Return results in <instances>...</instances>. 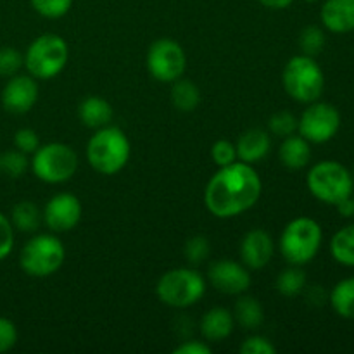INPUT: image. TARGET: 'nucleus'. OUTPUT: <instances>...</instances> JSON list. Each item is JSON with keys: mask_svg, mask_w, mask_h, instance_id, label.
I'll return each instance as SVG.
<instances>
[{"mask_svg": "<svg viewBox=\"0 0 354 354\" xmlns=\"http://www.w3.org/2000/svg\"><path fill=\"white\" fill-rule=\"evenodd\" d=\"M183 254H185V259L192 266H199L209 258L211 254V244L204 235H196V237L189 239L183 248Z\"/></svg>", "mask_w": 354, "mask_h": 354, "instance_id": "c85d7f7f", "label": "nucleus"}, {"mask_svg": "<svg viewBox=\"0 0 354 354\" xmlns=\"http://www.w3.org/2000/svg\"><path fill=\"white\" fill-rule=\"evenodd\" d=\"M325 44H327L325 31L320 26H317V24H310V26H306L299 33V47L304 55L317 57L325 48Z\"/></svg>", "mask_w": 354, "mask_h": 354, "instance_id": "cd10ccee", "label": "nucleus"}, {"mask_svg": "<svg viewBox=\"0 0 354 354\" xmlns=\"http://www.w3.org/2000/svg\"><path fill=\"white\" fill-rule=\"evenodd\" d=\"M320 19L330 33H349L354 30V0H324Z\"/></svg>", "mask_w": 354, "mask_h": 354, "instance_id": "dca6fc26", "label": "nucleus"}, {"mask_svg": "<svg viewBox=\"0 0 354 354\" xmlns=\"http://www.w3.org/2000/svg\"><path fill=\"white\" fill-rule=\"evenodd\" d=\"M306 299H308V303L315 304V306H322V304L327 303L328 296L320 286H315V287H311V289L306 290Z\"/></svg>", "mask_w": 354, "mask_h": 354, "instance_id": "58836bf2", "label": "nucleus"}, {"mask_svg": "<svg viewBox=\"0 0 354 354\" xmlns=\"http://www.w3.org/2000/svg\"><path fill=\"white\" fill-rule=\"evenodd\" d=\"M24 66V55L14 47H0V76L10 78Z\"/></svg>", "mask_w": 354, "mask_h": 354, "instance_id": "2f4dec72", "label": "nucleus"}, {"mask_svg": "<svg viewBox=\"0 0 354 354\" xmlns=\"http://www.w3.org/2000/svg\"><path fill=\"white\" fill-rule=\"evenodd\" d=\"M171 102L182 113H190L196 111L197 106L201 104V90L190 80L178 78L173 82L171 86Z\"/></svg>", "mask_w": 354, "mask_h": 354, "instance_id": "393cba45", "label": "nucleus"}, {"mask_svg": "<svg viewBox=\"0 0 354 354\" xmlns=\"http://www.w3.org/2000/svg\"><path fill=\"white\" fill-rule=\"evenodd\" d=\"M211 159L218 168L228 166L232 162L239 161L237 159V147L230 140H216L211 147Z\"/></svg>", "mask_w": 354, "mask_h": 354, "instance_id": "473e14b6", "label": "nucleus"}, {"mask_svg": "<svg viewBox=\"0 0 354 354\" xmlns=\"http://www.w3.org/2000/svg\"><path fill=\"white\" fill-rule=\"evenodd\" d=\"M263 7L266 9H273V10H282L287 9V7L292 6L294 0H258Z\"/></svg>", "mask_w": 354, "mask_h": 354, "instance_id": "a19ab883", "label": "nucleus"}, {"mask_svg": "<svg viewBox=\"0 0 354 354\" xmlns=\"http://www.w3.org/2000/svg\"><path fill=\"white\" fill-rule=\"evenodd\" d=\"M82 203L75 194L61 192L47 201L44 207V221L52 234L71 232L82 220Z\"/></svg>", "mask_w": 354, "mask_h": 354, "instance_id": "f8f14e48", "label": "nucleus"}, {"mask_svg": "<svg viewBox=\"0 0 354 354\" xmlns=\"http://www.w3.org/2000/svg\"><path fill=\"white\" fill-rule=\"evenodd\" d=\"M187 68V55L182 45L171 38H159L149 47L147 69L152 78L161 83H173L182 78Z\"/></svg>", "mask_w": 354, "mask_h": 354, "instance_id": "9b49d317", "label": "nucleus"}, {"mask_svg": "<svg viewBox=\"0 0 354 354\" xmlns=\"http://www.w3.org/2000/svg\"><path fill=\"white\" fill-rule=\"evenodd\" d=\"M322 241L324 232L318 221L308 216L294 218L280 234V254L289 265L304 266L317 258Z\"/></svg>", "mask_w": 354, "mask_h": 354, "instance_id": "7ed1b4c3", "label": "nucleus"}, {"mask_svg": "<svg viewBox=\"0 0 354 354\" xmlns=\"http://www.w3.org/2000/svg\"><path fill=\"white\" fill-rule=\"evenodd\" d=\"M330 254L339 265L354 268V223L335 232L330 239Z\"/></svg>", "mask_w": 354, "mask_h": 354, "instance_id": "b1692460", "label": "nucleus"}, {"mask_svg": "<svg viewBox=\"0 0 354 354\" xmlns=\"http://www.w3.org/2000/svg\"><path fill=\"white\" fill-rule=\"evenodd\" d=\"M306 273L303 272L301 266L290 265L289 268L282 270L277 277V290L283 297H297L306 289Z\"/></svg>", "mask_w": 354, "mask_h": 354, "instance_id": "a878e982", "label": "nucleus"}, {"mask_svg": "<svg viewBox=\"0 0 354 354\" xmlns=\"http://www.w3.org/2000/svg\"><path fill=\"white\" fill-rule=\"evenodd\" d=\"M30 168L38 180L45 183H64L73 178L78 169V154L75 149L62 142H50L40 145L33 152Z\"/></svg>", "mask_w": 354, "mask_h": 354, "instance_id": "1a4fd4ad", "label": "nucleus"}, {"mask_svg": "<svg viewBox=\"0 0 354 354\" xmlns=\"http://www.w3.org/2000/svg\"><path fill=\"white\" fill-rule=\"evenodd\" d=\"M306 185L315 199L335 206L342 199L353 196L354 176L344 165L327 159L311 166L306 176Z\"/></svg>", "mask_w": 354, "mask_h": 354, "instance_id": "39448f33", "label": "nucleus"}, {"mask_svg": "<svg viewBox=\"0 0 354 354\" xmlns=\"http://www.w3.org/2000/svg\"><path fill=\"white\" fill-rule=\"evenodd\" d=\"M211 286L227 296H241L251 287V273L244 263L232 259H216L207 268Z\"/></svg>", "mask_w": 354, "mask_h": 354, "instance_id": "ddd939ff", "label": "nucleus"}, {"mask_svg": "<svg viewBox=\"0 0 354 354\" xmlns=\"http://www.w3.org/2000/svg\"><path fill=\"white\" fill-rule=\"evenodd\" d=\"M275 244L272 235L263 228H252L242 237L239 254L241 263H244L249 270H261L272 261Z\"/></svg>", "mask_w": 354, "mask_h": 354, "instance_id": "2eb2a0df", "label": "nucleus"}, {"mask_svg": "<svg viewBox=\"0 0 354 354\" xmlns=\"http://www.w3.org/2000/svg\"><path fill=\"white\" fill-rule=\"evenodd\" d=\"M282 85L287 95L301 104H311L318 100L325 88L324 69L317 59L310 55H294L287 61L282 71Z\"/></svg>", "mask_w": 354, "mask_h": 354, "instance_id": "20e7f679", "label": "nucleus"}, {"mask_svg": "<svg viewBox=\"0 0 354 354\" xmlns=\"http://www.w3.org/2000/svg\"><path fill=\"white\" fill-rule=\"evenodd\" d=\"M114 116L113 106L102 97H86L78 106V118L86 128L99 130L111 124Z\"/></svg>", "mask_w": 354, "mask_h": 354, "instance_id": "aec40b11", "label": "nucleus"}, {"mask_svg": "<svg viewBox=\"0 0 354 354\" xmlns=\"http://www.w3.org/2000/svg\"><path fill=\"white\" fill-rule=\"evenodd\" d=\"M173 353L175 354H211V348L207 342L192 339V341H183L182 344L176 346V348L173 349Z\"/></svg>", "mask_w": 354, "mask_h": 354, "instance_id": "4c0bfd02", "label": "nucleus"}, {"mask_svg": "<svg viewBox=\"0 0 354 354\" xmlns=\"http://www.w3.org/2000/svg\"><path fill=\"white\" fill-rule=\"evenodd\" d=\"M66 261V248L55 234H38L24 244L19 265L26 275L45 279L61 270Z\"/></svg>", "mask_w": 354, "mask_h": 354, "instance_id": "423d86ee", "label": "nucleus"}, {"mask_svg": "<svg viewBox=\"0 0 354 354\" xmlns=\"http://www.w3.org/2000/svg\"><path fill=\"white\" fill-rule=\"evenodd\" d=\"M10 223L14 230L23 232V234H33L40 228L44 214L38 209V206L31 201H21L10 211Z\"/></svg>", "mask_w": 354, "mask_h": 354, "instance_id": "4be33fe9", "label": "nucleus"}, {"mask_svg": "<svg viewBox=\"0 0 354 354\" xmlns=\"http://www.w3.org/2000/svg\"><path fill=\"white\" fill-rule=\"evenodd\" d=\"M353 176H354V171H353Z\"/></svg>", "mask_w": 354, "mask_h": 354, "instance_id": "37998d69", "label": "nucleus"}, {"mask_svg": "<svg viewBox=\"0 0 354 354\" xmlns=\"http://www.w3.org/2000/svg\"><path fill=\"white\" fill-rule=\"evenodd\" d=\"M279 159L287 169H303L311 161V144L301 135H289L282 140L279 149Z\"/></svg>", "mask_w": 354, "mask_h": 354, "instance_id": "6ab92c4d", "label": "nucleus"}, {"mask_svg": "<svg viewBox=\"0 0 354 354\" xmlns=\"http://www.w3.org/2000/svg\"><path fill=\"white\" fill-rule=\"evenodd\" d=\"M17 328L9 318L0 317V353H7L16 346Z\"/></svg>", "mask_w": 354, "mask_h": 354, "instance_id": "e433bc0d", "label": "nucleus"}, {"mask_svg": "<svg viewBox=\"0 0 354 354\" xmlns=\"http://www.w3.org/2000/svg\"><path fill=\"white\" fill-rule=\"evenodd\" d=\"M28 168H30V159L24 152L14 149L0 154V175L7 178H21Z\"/></svg>", "mask_w": 354, "mask_h": 354, "instance_id": "bb28decb", "label": "nucleus"}, {"mask_svg": "<svg viewBox=\"0 0 354 354\" xmlns=\"http://www.w3.org/2000/svg\"><path fill=\"white\" fill-rule=\"evenodd\" d=\"M14 145L24 154H33L40 147V138L33 128H19L14 135Z\"/></svg>", "mask_w": 354, "mask_h": 354, "instance_id": "72a5a7b5", "label": "nucleus"}, {"mask_svg": "<svg viewBox=\"0 0 354 354\" xmlns=\"http://www.w3.org/2000/svg\"><path fill=\"white\" fill-rule=\"evenodd\" d=\"M30 3L40 16L47 19H59L69 12L73 0H30Z\"/></svg>", "mask_w": 354, "mask_h": 354, "instance_id": "7c9ffc66", "label": "nucleus"}, {"mask_svg": "<svg viewBox=\"0 0 354 354\" xmlns=\"http://www.w3.org/2000/svg\"><path fill=\"white\" fill-rule=\"evenodd\" d=\"M201 334L207 342H221L234 332V313L223 306H214L201 320Z\"/></svg>", "mask_w": 354, "mask_h": 354, "instance_id": "a211bd4d", "label": "nucleus"}, {"mask_svg": "<svg viewBox=\"0 0 354 354\" xmlns=\"http://www.w3.org/2000/svg\"><path fill=\"white\" fill-rule=\"evenodd\" d=\"M261 192L263 182L252 165L235 161L211 176L204 190V204L213 216L227 220L251 209Z\"/></svg>", "mask_w": 354, "mask_h": 354, "instance_id": "f257e3e1", "label": "nucleus"}, {"mask_svg": "<svg viewBox=\"0 0 354 354\" xmlns=\"http://www.w3.org/2000/svg\"><path fill=\"white\" fill-rule=\"evenodd\" d=\"M268 131L280 138L294 135L297 131V118L290 111H279L270 118Z\"/></svg>", "mask_w": 354, "mask_h": 354, "instance_id": "c756f323", "label": "nucleus"}, {"mask_svg": "<svg viewBox=\"0 0 354 354\" xmlns=\"http://www.w3.org/2000/svg\"><path fill=\"white\" fill-rule=\"evenodd\" d=\"M341 128V113L328 102L308 104L301 118H297V131L310 144H325L339 133Z\"/></svg>", "mask_w": 354, "mask_h": 354, "instance_id": "9d476101", "label": "nucleus"}, {"mask_svg": "<svg viewBox=\"0 0 354 354\" xmlns=\"http://www.w3.org/2000/svg\"><path fill=\"white\" fill-rule=\"evenodd\" d=\"M328 303L335 315L346 320H354V277H348L335 283L328 294Z\"/></svg>", "mask_w": 354, "mask_h": 354, "instance_id": "5701e85b", "label": "nucleus"}, {"mask_svg": "<svg viewBox=\"0 0 354 354\" xmlns=\"http://www.w3.org/2000/svg\"><path fill=\"white\" fill-rule=\"evenodd\" d=\"M304 2H318V0H304Z\"/></svg>", "mask_w": 354, "mask_h": 354, "instance_id": "79ce46f5", "label": "nucleus"}, {"mask_svg": "<svg viewBox=\"0 0 354 354\" xmlns=\"http://www.w3.org/2000/svg\"><path fill=\"white\" fill-rule=\"evenodd\" d=\"M335 207H337L339 214H341L342 218H354V197L353 196L342 199L341 203L335 204Z\"/></svg>", "mask_w": 354, "mask_h": 354, "instance_id": "ea45409f", "label": "nucleus"}, {"mask_svg": "<svg viewBox=\"0 0 354 354\" xmlns=\"http://www.w3.org/2000/svg\"><path fill=\"white\" fill-rule=\"evenodd\" d=\"M86 161L100 175H116L130 161L131 145L124 131L118 127L99 128L86 144Z\"/></svg>", "mask_w": 354, "mask_h": 354, "instance_id": "f03ea898", "label": "nucleus"}, {"mask_svg": "<svg viewBox=\"0 0 354 354\" xmlns=\"http://www.w3.org/2000/svg\"><path fill=\"white\" fill-rule=\"evenodd\" d=\"M235 147H237L239 161L256 165L268 156L270 149H272V135L261 128H251L241 135Z\"/></svg>", "mask_w": 354, "mask_h": 354, "instance_id": "f3484780", "label": "nucleus"}, {"mask_svg": "<svg viewBox=\"0 0 354 354\" xmlns=\"http://www.w3.org/2000/svg\"><path fill=\"white\" fill-rule=\"evenodd\" d=\"M14 249V227L9 218L0 213V261L9 258Z\"/></svg>", "mask_w": 354, "mask_h": 354, "instance_id": "c9c22d12", "label": "nucleus"}, {"mask_svg": "<svg viewBox=\"0 0 354 354\" xmlns=\"http://www.w3.org/2000/svg\"><path fill=\"white\" fill-rule=\"evenodd\" d=\"M69 59V47L62 37L45 33L35 38L24 54V66L28 75L35 80H52L66 68Z\"/></svg>", "mask_w": 354, "mask_h": 354, "instance_id": "0eeeda50", "label": "nucleus"}, {"mask_svg": "<svg viewBox=\"0 0 354 354\" xmlns=\"http://www.w3.org/2000/svg\"><path fill=\"white\" fill-rule=\"evenodd\" d=\"M234 320L244 330H258L265 322V310L256 297L241 294L234 308Z\"/></svg>", "mask_w": 354, "mask_h": 354, "instance_id": "412c9836", "label": "nucleus"}, {"mask_svg": "<svg viewBox=\"0 0 354 354\" xmlns=\"http://www.w3.org/2000/svg\"><path fill=\"white\" fill-rule=\"evenodd\" d=\"M206 292L204 277L194 268H173L166 272L156 286L159 301L169 308L185 310L203 299Z\"/></svg>", "mask_w": 354, "mask_h": 354, "instance_id": "6e6552de", "label": "nucleus"}, {"mask_svg": "<svg viewBox=\"0 0 354 354\" xmlns=\"http://www.w3.org/2000/svg\"><path fill=\"white\" fill-rule=\"evenodd\" d=\"M38 100V83L31 75H14L2 90L3 109L12 114H24L33 109Z\"/></svg>", "mask_w": 354, "mask_h": 354, "instance_id": "4468645a", "label": "nucleus"}, {"mask_svg": "<svg viewBox=\"0 0 354 354\" xmlns=\"http://www.w3.org/2000/svg\"><path fill=\"white\" fill-rule=\"evenodd\" d=\"M239 351L242 354H275L277 348L270 339L263 337V335H251L242 342Z\"/></svg>", "mask_w": 354, "mask_h": 354, "instance_id": "f704fd0d", "label": "nucleus"}]
</instances>
